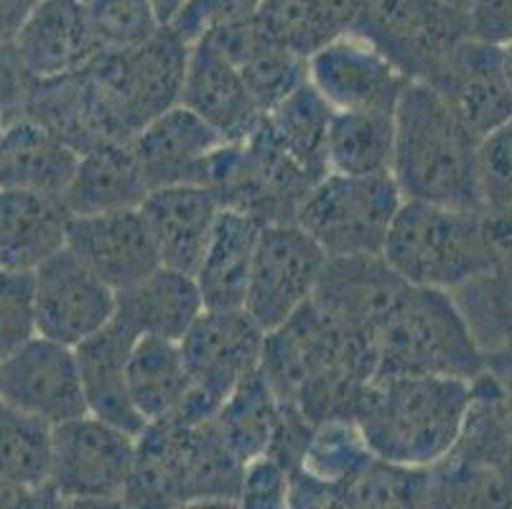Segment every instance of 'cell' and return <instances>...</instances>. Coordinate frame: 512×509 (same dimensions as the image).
I'll list each match as a JSON object with an SVG mask.
<instances>
[{
	"instance_id": "obj_13",
	"label": "cell",
	"mask_w": 512,
	"mask_h": 509,
	"mask_svg": "<svg viewBox=\"0 0 512 509\" xmlns=\"http://www.w3.org/2000/svg\"><path fill=\"white\" fill-rule=\"evenodd\" d=\"M118 293L92 275L69 250L34 270L36 336L79 347L115 319Z\"/></svg>"
},
{
	"instance_id": "obj_29",
	"label": "cell",
	"mask_w": 512,
	"mask_h": 509,
	"mask_svg": "<svg viewBox=\"0 0 512 509\" xmlns=\"http://www.w3.org/2000/svg\"><path fill=\"white\" fill-rule=\"evenodd\" d=\"M79 153L36 120L13 118L0 130V189L62 196Z\"/></svg>"
},
{
	"instance_id": "obj_6",
	"label": "cell",
	"mask_w": 512,
	"mask_h": 509,
	"mask_svg": "<svg viewBox=\"0 0 512 509\" xmlns=\"http://www.w3.org/2000/svg\"><path fill=\"white\" fill-rule=\"evenodd\" d=\"M375 375L479 380L487 357L451 293L408 286L375 334Z\"/></svg>"
},
{
	"instance_id": "obj_3",
	"label": "cell",
	"mask_w": 512,
	"mask_h": 509,
	"mask_svg": "<svg viewBox=\"0 0 512 509\" xmlns=\"http://www.w3.org/2000/svg\"><path fill=\"white\" fill-rule=\"evenodd\" d=\"M479 143L423 82H408L395 105L393 176L406 202L484 209Z\"/></svg>"
},
{
	"instance_id": "obj_14",
	"label": "cell",
	"mask_w": 512,
	"mask_h": 509,
	"mask_svg": "<svg viewBox=\"0 0 512 509\" xmlns=\"http://www.w3.org/2000/svg\"><path fill=\"white\" fill-rule=\"evenodd\" d=\"M423 84L477 140L512 120V92L502 74L497 46L474 39L459 41Z\"/></svg>"
},
{
	"instance_id": "obj_46",
	"label": "cell",
	"mask_w": 512,
	"mask_h": 509,
	"mask_svg": "<svg viewBox=\"0 0 512 509\" xmlns=\"http://www.w3.org/2000/svg\"><path fill=\"white\" fill-rule=\"evenodd\" d=\"M59 497L54 489L46 487H23L0 476V509H59Z\"/></svg>"
},
{
	"instance_id": "obj_7",
	"label": "cell",
	"mask_w": 512,
	"mask_h": 509,
	"mask_svg": "<svg viewBox=\"0 0 512 509\" xmlns=\"http://www.w3.org/2000/svg\"><path fill=\"white\" fill-rule=\"evenodd\" d=\"M403 196L393 176L324 174L296 209L293 222L319 245L327 260L377 258Z\"/></svg>"
},
{
	"instance_id": "obj_20",
	"label": "cell",
	"mask_w": 512,
	"mask_h": 509,
	"mask_svg": "<svg viewBox=\"0 0 512 509\" xmlns=\"http://www.w3.org/2000/svg\"><path fill=\"white\" fill-rule=\"evenodd\" d=\"M141 217L164 268L194 275L222 207L207 186L151 189Z\"/></svg>"
},
{
	"instance_id": "obj_36",
	"label": "cell",
	"mask_w": 512,
	"mask_h": 509,
	"mask_svg": "<svg viewBox=\"0 0 512 509\" xmlns=\"http://www.w3.org/2000/svg\"><path fill=\"white\" fill-rule=\"evenodd\" d=\"M253 21L268 39L301 59L329 44L324 0H260Z\"/></svg>"
},
{
	"instance_id": "obj_28",
	"label": "cell",
	"mask_w": 512,
	"mask_h": 509,
	"mask_svg": "<svg viewBox=\"0 0 512 509\" xmlns=\"http://www.w3.org/2000/svg\"><path fill=\"white\" fill-rule=\"evenodd\" d=\"M260 230L263 224L258 219L222 209L194 270L204 311H237L245 306Z\"/></svg>"
},
{
	"instance_id": "obj_40",
	"label": "cell",
	"mask_w": 512,
	"mask_h": 509,
	"mask_svg": "<svg viewBox=\"0 0 512 509\" xmlns=\"http://www.w3.org/2000/svg\"><path fill=\"white\" fill-rule=\"evenodd\" d=\"M479 191L484 212L512 217V120L479 143Z\"/></svg>"
},
{
	"instance_id": "obj_49",
	"label": "cell",
	"mask_w": 512,
	"mask_h": 509,
	"mask_svg": "<svg viewBox=\"0 0 512 509\" xmlns=\"http://www.w3.org/2000/svg\"><path fill=\"white\" fill-rule=\"evenodd\" d=\"M487 372L500 382L502 390L512 398V344L492 354V357H487Z\"/></svg>"
},
{
	"instance_id": "obj_25",
	"label": "cell",
	"mask_w": 512,
	"mask_h": 509,
	"mask_svg": "<svg viewBox=\"0 0 512 509\" xmlns=\"http://www.w3.org/2000/svg\"><path fill=\"white\" fill-rule=\"evenodd\" d=\"M202 314L204 301L194 275L164 265L128 291H120L115 303V321L128 329L133 339L158 336L181 342Z\"/></svg>"
},
{
	"instance_id": "obj_42",
	"label": "cell",
	"mask_w": 512,
	"mask_h": 509,
	"mask_svg": "<svg viewBox=\"0 0 512 509\" xmlns=\"http://www.w3.org/2000/svg\"><path fill=\"white\" fill-rule=\"evenodd\" d=\"M291 497V471L273 456L250 459L242 469L237 487V509H288Z\"/></svg>"
},
{
	"instance_id": "obj_45",
	"label": "cell",
	"mask_w": 512,
	"mask_h": 509,
	"mask_svg": "<svg viewBox=\"0 0 512 509\" xmlns=\"http://www.w3.org/2000/svg\"><path fill=\"white\" fill-rule=\"evenodd\" d=\"M288 509H347V497L339 482L319 479L311 471H291V497Z\"/></svg>"
},
{
	"instance_id": "obj_38",
	"label": "cell",
	"mask_w": 512,
	"mask_h": 509,
	"mask_svg": "<svg viewBox=\"0 0 512 509\" xmlns=\"http://www.w3.org/2000/svg\"><path fill=\"white\" fill-rule=\"evenodd\" d=\"M372 459L375 456L370 454L352 420H329L314 428L299 469L311 471L327 482H347Z\"/></svg>"
},
{
	"instance_id": "obj_21",
	"label": "cell",
	"mask_w": 512,
	"mask_h": 509,
	"mask_svg": "<svg viewBox=\"0 0 512 509\" xmlns=\"http://www.w3.org/2000/svg\"><path fill=\"white\" fill-rule=\"evenodd\" d=\"M179 105L192 110L227 143L248 138L263 118L240 72L209 39L192 44Z\"/></svg>"
},
{
	"instance_id": "obj_47",
	"label": "cell",
	"mask_w": 512,
	"mask_h": 509,
	"mask_svg": "<svg viewBox=\"0 0 512 509\" xmlns=\"http://www.w3.org/2000/svg\"><path fill=\"white\" fill-rule=\"evenodd\" d=\"M370 6V0H324V21H327L329 41L349 34L360 13Z\"/></svg>"
},
{
	"instance_id": "obj_31",
	"label": "cell",
	"mask_w": 512,
	"mask_h": 509,
	"mask_svg": "<svg viewBox=\"0 0 512 509\" xmlns=\"http://www.w3.org/2000/svg\"><path fill=\"white\" fill-rule=\"evenodd\" d=\"M189 372L179 342L138 336L128 352V392L146 423L169 418L189 398Z\"/></svg>"
},
{
	"instance_id": "obj_44",
	"label": "cell",
	"mask_w": 512,
	"mask_h": 509,
	"mask_svg": "<svg viewBox=\"0 0 512 509\" xmlns=\"http://www.w3.org/2000/svg\"><path fill=\"white\" fill-rule=\"evenodd\" d=\"M34 87V79L18 62L11 44H0V120L3 125L13 118H21L26 110V100Z\"/></svg>"
},
{
	"instance_id": "obj_32",
	"label": "cell",
	"mask_w": 512,
	"mask_h": 509,
	"mask_svg": "<svg viewBox=\"0 0 512 509\" xmlns=\"http://www.w3.org/2000/svg\"><path fill=\"white\" fill-rule=\"evenodd\" d=\"M332 107L316 95L309 82L293 90L281 105L263 115V128L291 161L314 181L327 174V133Z\"/></svg>"
},
{
	"instance_id": "obj_30",
	"label": "cell",
	"mask_w": 512,
	"mask_h": 509,
	"mask_svg": "<svg viewBox=\"0 0 512 509\" xmlns=\"http://www.w3.org/2000/svg\"><path fill=\"white\" fill-rule=\"evenodd\" d=\"M395 107L332 112L327 174L388 176L393 166Z\"/></svg>"
},
{
	"instance_id": "obj_41",
	"label": "cell",
	"mask_w": 512,
	"mask_h": 509,
	"mask_svg": "<svg viewBox=\"0 0 512 509\" xmlns=\"http://www.w3.org/2000/svg\"><path fill=\"white\" fill-rule=\"evenodd\" d=\"M260 0H184V6L169 23L186 44H197L217 28L253 21Z\"/></svg>"
},
{
	"instance_id": "obj_34",
	"label": "cell",
	"mask_w": 512,
	"mask_h": 509,
	"mask_svg": "<svg viewBox=\"0 0 512 509\" xmlns=\"http://www.w3.org/2000/svg\"><path fill=\"white\" fill-rule=\"evenodd\" d=\"M278 415H281V400L258 370L227 395L225 403L214 413V423L237 459L248 464L250 459L268 454Z\"/></svg>"
},
{
	"instance_id": "obj_17",
	"label": "cell",
	"mask_w": 512,
	"mask_h": 509,
	"mask_svg": "<svg viewBox=\"0 0 512 509\" xmlns=\"http://www.w3.org/2000/svg\"><path fill=\"white\" fill-rule=\"evenodd\" d=\"M67 250L115 293L128 291L161 268L138 209L72 217Z\"/></svg>"
},
{
	"instance_id": "obj_53",
	"label": "cell",
	"mask_w": 512,
	"mask_h": 509,
	"mask_svg": "<svg viewBox=\"0 0 512 509\" xmlns=\"http://www.w3.org/2000/svg\"><path fill=\"white\" fill-rule=\"evenodd\" d=\"M500 64H502V74H505V82L512 92V41L510 44L500 46Z\"/></svg>"
},
{
	"instance_id": "obj_24",
	"label": "cell",
	"mask_w": 512,
	"mask_h": 509,
	"mask_svg": "<svg viewBox=\"0 0 512 509\" xmlns=\"http://www.w3.org/2000/svg\"><path fill=\"white\" fill-rule=\"evenodd\" d=\"M133 342L136 339L128 334V329L113 319L100 334L74 347V354L87 415L138 438L148 423L133 408L128 392V352Z\"/></svg>"
},
{
	"instance_id": "obj_9",
	"label": "cell",
	"mask_w": 512,
	"mask_h": 509,
	"mask_svg": "<svg viewBox=\"0 0 512 509\" xmlns=\"http://www.w3.org/2000/svg\"><path fill=\"white\" fill-rule=\"evenodd\" d=\"M349 34L367 41L408 82H423L459 41L467 13L444 0H370Z\"/></svg>"
},
{
	"instance_id": "obj_39",
	"label": "cell",
	"mask_w": 512,
	"mask_h": 509,
	"mask_svg": "<svg viewBox=\"0 0 512 509\" xmlns=\"http://www.w3.org/2000/svg\"><path fill=\"white\" fill-rule=\"evenodd\" d=\"M34 336V273L0 268V359L11 357Z\"/></svg>"
},
{
	"instance_id": "obj_27",
	"label": "cell",
	"mask_w": 512,
	"mask_h": 509,
	"mask_svg": "<svg viewBox=\"0 0 512 509\" xmlns=\"http://www.w3.org/2000/svg\"><path fill=\"white\" fill-rule=\"evenodd\" d=\"M148 191L130 143H97L79 153L62 202L72 217L128 212L141 209Z\"/></svg>"
},
{
	"instance_id": "obj_11",
	"label": "cell",
	"mask_w": 512,
	"mask_h": 509,
	"mask_svg": "<svg viewBox=\"0 0 512 509\" xmlns=\"http://www.w3.org/2000/svg\"><path fill=\"white\" fill-rule=\"evenodd\" d=\"M327 255L296 222L263 224L242 311L268 334L314 298Z\"/></svg>"
},
{
	"instance_id": "obj_35",
	"label": "cell",
	"mask_w": 512,
	"mask_h": 509,
	"mask_svg": "<svg viewBox=\"0 0 512 509\" xmlns=\"http://www.w3.org/2000/svg\"><path fill=\"white\" fill-rule=\"evenodd\" d=\"M54 426L0 400V476L23 487H46Z\"/></svg>"
},
{
	"instance_id": "obj_18",
	"label": "cell",
	"mask_w": 512,
	"mask_h": 509,
	"mask_svg": "<svg viewBox=\"0 0 512 509\" xmlns=\"http://www.w3.org/2000/svg\"><path fill=\"white\" fill-rule=\"evenodd\" d=\"M222 140L202 118L184 105H174L143 125L130 151L136 156L148 189L164 186H204L209 161Z\"/></svg>"
},
{
	"instance_id": "obj_33",
	"label": "cell",
	"mask_w": 512,
	"mask_h": 509,
	"mask_svg": "<svg viewBox=\"0 0 512 509\" xmlns=\"http://www.w3.org/2000/svg\"><path fill=\"white\" fill-rule=\"evenodd\" d=\"M426 509H512V469L449 454L428 469Z\"/></svg>"
},
{
	"instance_id": "obj_10",
	"label": "cell",
	"mask_w": 512,
	"mask_h": 509,
	"mask_svg": "<svg viewBox=\"0 0 512 509\" xmlns=\"http://www.w3.org/2000/svg\"><path fill=\"white\" fill-rule=\"evenodd\" d=\"M263 342L265 331L242 308L204 311L179 342L192 385L179 410L214 418L227 395L260 370Z\"/></svg>"
},
{
	"instance_id": "obj_16",
	"label": "cell",
	"mask_w": 512,
	"mask_h": 509,
	"mask_svg": "<svg viewBox=\"0 0 512 509\" xmlns=\"http://www.w3.org/2000/svg\"><path fill=\"white\" fill-rule=\"evenodd\" d=\"M306 82L332 112H349L395 107L408 79L367 41L344 34L306 59Z\"/></svg>"
},
{
	"instance_id": "obj_51",
	"label": "cell",
	"mask_w": 512,
	"mask_h": 509,
	"mask_svg": "<svg viewBox=\"0 0 512 509\" xmlns=\"http://www.w3.org/2000/svg\"><path fill=\"white\" fill-rule=\"evenodd\" d=\"M174 509H237L235 499H189L176 504Z\"/></svg>"
},
{
	"instance_id": "obj_5",
	"label": "cell",
	"mask_w": 512,
	"mask_h": 509,
	"mask_svg": "<svg viewBox=\"0 0 512 509\" xmlns=\"http://www.w3.org/2000/svg\"><path fill=\"white\" fill-rule=\"evenodd\" d=\"M380 258L408 286L462 291L497 260L490 214L403 199Z\"/></svg>"
},
{
	"instance_id": "obj_19",
	"label": "cell",
	"mask_w": 512,
	"mask_h": 509,
	"mask_svg": "<svg viewBox=\"0 0 512 509\" xmlns=\"http://www.w3.org/2000/svg\"><path fill=\"white\" fill-rule=\"evenodd\" d=\"M11 46L34 82L79 74L102 51L79 0H41Z\"/></svg>"
},
{
	"instance_id": "obj_2",
	"label": "cell",
	"mask_w": 512,
	"mask_h": 509,
	"mask_svg": "<svg viewBox=\"0 0 512 509\" xmlns=\"http://www.w3.org/2000/svg\"><path fill=\"white\" fill-rule=\"evenodd\" d=\"M474 382L434 375H375L352 423L370 454L406 469H434L462 438Z\"/></svg>"
},
{
	"instance_id": "obj_54",
	"label": "cell",
	"mask_w": 512,
	"mask_h": 509,
	"mask_svg": "<svg viewBox=\"0 0 512 509\" xmlns=\"http://www.w3.org/2000/svg\"><path fill=\"white\" fill-rule=\"evenodd\" d=\"M444 3H449L451 8H456V11L467 13V8H469V3H472V0H444Z\"/></svg>"
},
{
	"instance_id": "obj_37",
	"label": "cell",
	"mask_w": 512,
	"mask_h": 509,
	"mask_svg": "<svg viewBox=\"0 0 512 509\" xmlns=\"http://www.w3.org/2000/svg\"><path fill=\"white\" fill-rule=\"evenodd\" d=\"M90 31L102 51L136 49L164 23L153 0H79Z\"/></svg>"
},
{
	"instance_id": "obj_4",
	"label": "cell",
	"mask_w": 512,
	"mask_h": 509,
	"mask_svg": "<svg viewBox=\"0 0 512 509\" xmlns=\"http://www.w3.org/2000/svg\"><path fill=\"white\" fill-rule=\"evenodd\" d=\"M189 51L192 44L161 26L136 49L100 51L79 72L102 143H130L143 125L179 105Z\"/></svg>"
},
{
	"instance_id": "obj_55",
	"label": "cell",
	"mask_w": 512,
	"mask_h": 509,
	"mask_svg": "<svg viewBox=\"0 0 512 509\" xmlns=\"http://www.w3.org/2000/svg\"><path fill=\"white\" fill-rule=\"evenodd\" d=\"M0 130H3V120H0Z\"/></svg>"
},
{
	"instance_id": "obj_48",
	"label": "cell",
	"mask_w": 512,
	"mask_h": 509,
	"mask_svg": "<svg viewBox=\"0 0 512 509\" xmlns=\"http://www.w3.org/2000/svg\"><path fill=\"white\" fill-rule=\"evenodd\" d=\"M41 0H0V44H11Z\"/></svg>"
},
{
	"instance_id": "obj_12",
	"label": "cell",
	"mask_w": 512,
	"mask_h": 509,
	"mask_svg": "<svg viewBox=\"0 0 512 509\" xmlns=\"http://www.w3.org/2000/svg\"><path fill=\"white\" fill-rule=\"evenodd\" d=\"M136 456V436L82 415L54 426L49 487L64 499L123 497Z\"/></svg>"
},
{
	"instance_id": "obj_43",
	"label": "cell",
	"mask_w": 512,
	"mask_h": 509,
	"mask_svg": "<svg viewBox=\"0 0 512 509\" xmlns=\"http://www.w3.org/2000/svg\"><path fill=\"white\" fill-rule=\"evenodd\" d=\"M469 39L490 46L512 41V0H472L467 8Z\"/></svg>"
},
{
	"instance_id": "obj_22",
	"label": "cell",
	"mask_w": 512,
	"mask_h": 509,
	"mask_svg": "<svg viewBox=\"0 0 512 509\" xmlns=\"http://www.w3.org/2000/svg\"><path fill=\"white\" fill-rule=\"evenodd\" d=\"M69 209L62 196L0 189V268L34 273L67 250Z\"/></svg>"
},
{
	"instance_id": "obj_52",
	"label": "cell",
	"mask_w": 512,
	"mask_h": 509,
	"mask_svg": "<svg viewBox=\"0 0 512 509\" xmlns=\"http://www.w3.org/2000/svg\"><path fill=\"white\" fill-rule=\"evenodd\" d=\"M181 6H184V0H153V8H156V13H158V21L164 23V26H169V23L174 21V16L179 13Z\"/></svg>"
},
{
	"instance_id": "obj_50",
	"label": "cell",
	"mask_w": 512,
	"mask_h": 509,
	"mask_svg": "<svg viewBox=\"0 0 512 509\" xmlns=\"http://www.w3.org/2000/svg\"><path fill=\"white\" fill-rule=\"evenodd\" d=\"M59 509H130V504L123 497L115 499H64L59 502Z\"/></svg>"
},
{
	"instance_id": "obj_1",
	"label": "cell",
	"mask_w": 512,
	"mask_h": 509,
	"mask_svg": "<svg viewBox=\"0 0 512 509\" xmlns=\"http://www.w3.org/2000/svg\"><path fill=\"white\" fill-rule=\"evenodd\" d=\"M375 372L370 336L327 314L314 301L265 334L260 375L278 400L299 408L314 426L352 420L357 400Z\"/></svg>"
},
{
	"instance_id": "obj_26",
	"label": "cell",
	"mask_w": 512,
	"mask_h": 509,
	"mask_svg": "<svg viewBox=\"0 0 512 509\" xmlns=\"http://www.w3.org/2000/svg\"><path fill=\"white\" fill-rule=\"evenodd\" d=\"M204 39L230 59L263 115L306 82V59L268 39L255 21L217 28Z\"/></svg>"
},
{
	"instance_id": "obj_8",
	"label": "cell",
	"mask_w": 512,
	"mask_h": 509,
	"mask_svg": "<svg viewBox=\"0 0 512 509\" xmlns=\"http://www.w3.org/2000/svg\"><path fill=\"white\" fill-rule=\"evenodd\" d=\"M316 181L276 146L263 118L242 140L222 143L209 161L207 186L222 209L248 214L260 224L293 222Z\"/></svg>"
},
{
	"instance_id": "obj_15",
	"label": "cell",
	"mask_w": 512,
	"mask_h": 509,
	"mask_svg": "<svg viewBox=\"0 0 512 509\" xmlns=\"http://www.w3.org/2000/svg\"><path fill=\"white\" fill-rule=\"evenodd\" d=\"M0 400L49 426L87 415L74 349L34 336L11 357L0 359Z\"/></svg>"
},
{
	"instance_id": "obj_23",
	"label": "cell",
	"mask_w": 512,
	"mask_h": 509,
	"mask_svg": "<svg viewBox=\"0 0 512 509\" xmlns=\"http://www.w3.org/2000/svg\"><path fill=\"white\" fill-rule=\"evenodd\" d=\"M403 288L406 280H400L380 255L327 260L311 301L352 329L370 336L375 344L377 329Z\"/></svg>"
}]
</instances>
